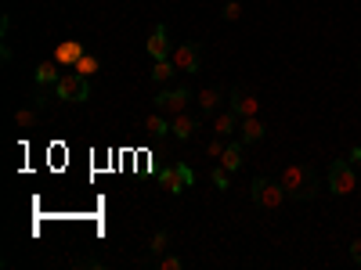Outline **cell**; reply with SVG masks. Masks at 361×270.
I'll return each instance as SVG.
<instances>
[{"label":"cell","mask_w":361,"mask_h":270,"mask_svg":"<svg viewBox=\"0 0 361 270\" xmlns=\"http://www.w3.org/2000/svg\"><path fill=\"white\" fill-rule=\"evenodd\" d=\"M351 260L361 267V238H354V242H351Z\"/></svg>","instance_id":"cell-26"},{"label":"cell","mask_w":361,"mask_h":270,"mask_svg":"<svg viewBox=\"0 0 361 270\" xmlns=\"http://www.w3.org/2000/svg\"><path fill=\"white\" fill-rule=\"evenodd\" d=\"M195 98H199V108H202V112H217V108H221V101H224V94L217 90V87H202Z\"/></svg>","instance_id":"cell-15"},{"label":"cell","mask_w":361,"mask_h":270,"mask_svg":"<svg viewBox=\"0 0 361 270\" xmlns=\"http://www.w3.org/2000/svg\"><path fill=\"white\" fill-rule=\"evenodd\" d=\"M14 123H19L22 130H33V126H37V112H33V108H19V112H14Z\"/></svg>","instance_id":"cell-22"},{"label":"cell","mask_w":361,"mask_h":270,"mask_svg":"<svg viewBox=\"0 0 361 270\" xmlns=\"http://www.w3.org/2000/svg\"><path fill=\"white\" fill-rule=\"evenodd\" d=\"M170 61L177 65V72H199V47L195 43H177L170 51Z\"/></svg>","instance_id":"cell-8"},{"label":"cell","mask_w":361,"mask_h":270,"mask_svg":"<svg viewBox=\"0 0 361 270\" xmlns=\"http://www.w3.org/2000/svg\"><path fill=\"white\" fill-rule=\"evenodd\" d=\"M184 263H181V256H166V252H163V256H159V270H181Z\"/></svg>","instance_id":"cell-25"},{"label":"cell","mask_w":361,"mask_h":270,"mask_svg":"<svg viewBox=\"0 0 361 270\" xmlns=\"http://www.w3.org/2000/svg\"><path fill=\"white\" fill-rule=\"evenodd\" d=\"M166 245H170L166 231H155V234H152V242H148V252H152V256H163V252H166Z\"/></svg>","instance_id":"cell-21"},{"label":"cell","mask_w":361,"mask_h":270,"mask_svg":"<svg viewBox=\"0 0 361 270\" xmlns=\"http://www.w3.org/2000/svg\"><path fill=\"white\" fill-rule=\"evenodd\" d=\"M249 198H253V205H260L264 213H275V209H282V202H286L289 195H286V187H282V184L260 177V180L249 184Z\"/></svg>","instance_id":"cell-2"},{"label":"cell","mask_w":361,"mask_h":270,"mask_svg":"<svg viewBox=\"0 0 361 270\" xmlns=\"http://www.w3.org/2000/svg\"><path fill=\"white\" fill-rule=\"evenodd\" d=\"M159 184H163V191L181 195L188 184H195V173H192V166H184V163H170V166L159 173Z\"/></svg>","instance_id":"cell-6"},{"label":"cell","mask_w":361,"mask_h":270,"mask_svg":"<svg viewBox=\"0 0 361 270\" xmlns=\"http://www.w3.org/2000/svg\"><path fill=\"white\" fill-rule=\"evenodd\" d=\"M239 123H242V119L235 116L231 108H228V112H217V116H213V134H217V137H228V134L239 130Z\"/></svg>","instance_id":"cell-11"},{"label":"cell","mask_w":361,"mask_h":270,"mask_svg":"<svg viewBox=\"0 0 361 270\" xmlns=\"http://www.w3.org/2000/svg\"><path fill=\"white\" fill-rule=\"evenodd\" d=\"M231 112L239 116V119H249V116H260V98H253L249 90H235L231 94Z\"/></svg>","instance_id":"cell-9"},{"label":"cell","mask_w":361,"mask_h":270,"mask_svg":"<svg viewBox=\"0 0 361 270\" xmlns=\"http://www.w3.org/2000/svg\"><path fill=\"white\" fill-rule=\"evenodd\" d=\"M148 54L155 58V61H163V58H170V51H174V47H170V37H166V25H155L152 29V37H148Z\"/></svg>","instance_id":"cell-10"},{"label":"cell","mask_w":361,"mask_h":270,"mask_svg":"<svg viewBox=\"0 0 361 270\" xmlns=\"http://www.w3.org/2000/svg\"><path fill=\"white\" fill-rule=\"evenodd\" d=\"M58 69H61V65H58L55 58H51V61H40V65H37V87H55L58 79H61Z\"/></svg>","instance_id":"cell-12"},{"label":"cell","mask_w":361,"mask_h":270,"mask_svg":"<svg viewBox=\"0 0 361 270\" xmlns=\"http://www.w3.org/2000/svg\"><path fill=\"white\" fill-rule=\"evenodd\" d=\"M282 187H286V195L296 198V202H304V198H315L318 191V184H315V173H311V166L304 163H289L286 169H282Z\"/></svg>","instance_id":"cell-1"},{"label":"cell","mask_w":361,"mask_h":270,"mask_svg":"<svg viewBox=\"0 0 361 270\" xmlns=\"http://www.w3.org/2000/svg\"><path fill=\"white\" fill-rule=\"evenodd\" d=\"M217 163H221L224 169H231V173L239 169V166H242V141H235V145H228V148L221 152V158H217Z\"/></svg>","instance_id":"cell-16"},{"label":"cell","mask_w":361,"mask_h":270,"mask_svg":"<svg viewBox=\"0 0 361 270\" xmlns=\"http://www.w3.org/2000/svg\"><path fill=\"white\" fill-rule=\"evenodd\" d=\"M55 98L58 101H87L90 98V83H87V76H80V72H61V79L55 83Z\"/></svg>","instance_id":"cell-4"},{"label":"cell","mask_w":361,"mask_h":270,"mask_svg":"<svg viewBox=\"0 0 361 270\" xmlns=\"http://www.w3.org/2000/svg\"><path fill=\"white\" fill-rule=\"evenodd\" d=\"M188 105H192V90L188 87H166V90L155 94V108H159L163 116H170V119L188 112Z\"/></svg>","instance_id":"cell-5"},{"label":"cell","mask_w":361,"mask_h":270,"mask_svg":"<svg viewBox=\"0 0 361 270\" xmlns=\"http://www.w3.org/2000/svg\"><path fill=\"white\" fill-rule=\"evenodd\" d=\"M174 72H177V65L170 58H163V61H155V65H152V79H155V83H170V76H174Z\"/></svg>","instance_id":"cell-18"},{"label":"cell","mask_w":361,"mask_h":270,"mask_svg":"<svg viewBox=\"0 0 361 270\" xmlns=\"http://www.w3.org/2000/svg\"><path fill=\"white\" fill-rule=\"evenodd\" d=\"M170 130H174V137H177V141H188V137L195 134V116H192V112L174 116V119H170Z\"/></svg>","instance_id":"cell-13"},{"label":"cell","mask_w":361,"mask_h":270,"mask_svg":"<svg viewBox=\"0 0 361 270\" xmlns=\"http://www.w3.org/2000/svg\"><path fill=\"white\" fill-rule=\"evenodd\" d=\"M210 180H213V187H217V191H228V187H231V169H224V166H217Z\"/></svg>","instance_id":"cell-20"},{"label":"cell","mask_w":361,"mask_h":270,"mask_svg":"<svg viewBox=\"0 0 361 270\" xmlns=\"http://www.w3.org/2000/svg\"><path fill=\"white\" fill-rule=\"evenodd\" d=\"M84 54H87V47H84L80 40H58V43H55V54H51V58L58 61L61 69H76V61H80Z\"/></svg>","instance_id":"cell-7"},{"label":"cell","mask_w":361,"mask_h":270,"mask_svg":"<svg viewBox=\"0 0 361 270\" xmlns=\"http://www.w3.org/2000/svg\"><path fill=\"white\" fill-rule=\"evenodd\" d=\"M98 69H101V61H98V58H94L90 51H87V54H84L80 61H76V72H80V76H87V79H90L94 72H98Z\"/></svg>","instance_id":"cell-19"},{"label":"cell","mask_w":361,"mask_h":270,"mask_svg":"<svg viewBox=\"0 0 361 270\" xmlns=\"http://www.w3.org/2000/svg\"><path fill=\"white\" fill-rule=\"evenodd\" d=\"M358 187V177H354V163H347V158H336V163H329V191L347 198L354 195Z\"/></svg>","instance_id":"cell-3"},{"label":"cell","mask_w":361,"mask_h":270,"mask_svg":"<svg viewBox=\"0 0 361 270\" xmlns=\"http://www.w3.org/2000/svg\"><path fill=\"white\" fill-rule=\"evenodd\" d=\"M228 145H224V137H217L213 134V141H210V145H206V155H213V158H221V152H224Z\"/></svg>","instance_id":"cell-24"},{"label":"cell","mask_w":361,"mask_h":270,"mask_svg":"<svg viewBox=\"0 0 361 270\" xmlns=\"http://www.w3.org/2000/svg\"><path fill=\"white\" fill-rule=\"evenodd\" d=\"M224 19L228 22H239L242 19V4H239V0H228V4H224Z\"/></svg>","instance_id":"cell-23"},{"label":"cell","mask_w":361,"mask_h":270,"mask_svg":"<svg viewBox=\"0 0 361 270\" xmlns=\"http://www.w3.org/2000/svg\"><path fill=\"white\" fill-rule=\"evenodd\" d=\"M141 126H145V130H148L152 137H163V134L170 130V116H163L159 108H155L152 116H145V123H141Z\"/></svg>","instance_id":"cell-17"},{"label":"cell","mask_w":361,"mask_h":270,"mask_svg":"<svg viewBox=\"0 0 361 270\" xmlns=\"http://www.w3.org/2000/svg\"><path fill=\"white\" fill-rule=\"evenodd\" d=\"M239 134H242V145H253V141H260V137H264V123H260V116L242 119V123H239Z\"/></svg>","instance_id":"cell-14"},{"label":"cell","mask_w":361,"mask_h":270,"mask_svg":"<svg viewBox=\"0 0 361 270\" xmlns=\"http://www.w3.org/2000/svg\"><path fill=\"white\" fill-rule=\"evenodd\" d=\"M351 163L361 169V145H358V148H351Z\"/></svg>","instance_id":"cell-27"}]
</instances>
